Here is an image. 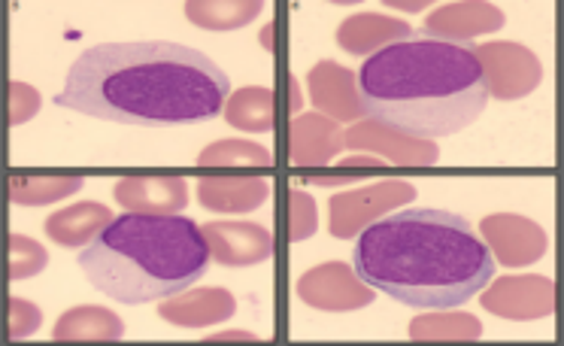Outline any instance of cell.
Returning <instances> with one entry per match:
<instances>
[{
    "instance_id": "obj_6",
    "label": "cell",
    "mask_w": 564,
    "mask_h": 346,
    "mask_svg": "<svg viewBox=\"0 0 564 346\" xmlns=\"http://www.w3.org/2000/svg\"><path fill=\"white\" fill-rule=\"evenodd\" d=\"M477 58L482 64L486 88L489 95L501 100L525 98L528 91L540 86V62L538 55L519 43H486L479 46Z\"/></svg>"
},
{
    "instance_id": "obj_5",
    "label": "cell",
    "mask_w": 564,
    "mask_h": 346,
    "mask_svg": "<svg viewBox=\"0 0 564 346\" xmlns=\"http://www.w3.org/2000/svg\"><path fill=\"white\" fill-rule=\"evenodd\" d=\"M416 198V188L406 183H382V186L356 188L332 198V235L337 240H352L370 223L382 219L386 213L398 210L401 204Z\"/></svg>"
},
{
    "instance_id": "obj_11",
    "label": "cell",
    "mask_w": 564,
    "mask_h": 346,
    "mask_svg": "<svg viewBox=\"0 0 564 346\" xmlns=\"http://www.w3.org/2000/svg\"><path fill=\"white\" fill-rule=\"evenodd\" d=\"M207 237L209 259L228 268H249L273 256V235L258 223H209L200 225Z\"/></svg>"
},
{
    "instance_id": "obj_14",
    "label": "cell",
    "mask_w": 564,
    "mask_h": 346,
    "mask_svg": "<svg viewBox=\"0 0 564 346\" xmlns=\"http://www.w3.org/2000/svg\"><path fill=\"white\" fill-rule=\"evenodd\" d=\"M237 310L231 292L225 289H185L180 295L161 301L159 316L180 328H207L216 322H228Z\"/></svg>"
},
{
    "instance_id": "obj_23",
    "label": "cell",
    "mask_w": 564,
    "mask_h": 346,
    "mask_svg": "<svg viewBox=\"0 0 564 346\" xmlns=\"http://www.w3.org/2000/svg\"><path fill=\"white\" fill-rule=\"evenodd\" d=\"M83 188V176H15L10 183V201L19 207H43L64 201Z\"/></svg>"
},
{
    "instance_id": "obj_13",
    "label": "cell",
    "mask_w": 564,
    "mask_h": 346,
    "mask_svg": "<svg viewBox=\"0 0 564 346\" xmlns=\"http://www.w3.org/2000/svg\"><path fill=\"white\" fill-rule=\"evenodd\" d=\"M112 198L128 207V213L180 216L188 204V186L180 176H124L112 188Z\"/></svg>"
},
{
    "instance_id": "obj_24",
    "label": "cell",
    "mask_w": 564,
    "mask_h": 346,
    "mask_svg": "<svg viewBox=\"0 0 564 346\" xmlns=\"http://www.w3.org/2000/svg\"><path fill=\"white\" fill-rule=\"evenodd\" d=\"M482 325L467 313H431L410 322V337L416 340H465V337H479Z\"/></svg>"
},
{
    "instance_id": "obj_15",
    "label": "cell",
    "mask_w": 564,
    "mask_h": 346,
    "mask_svg": "<svg viewBox=\"0 0 564 346\" xmlns=\"http://www.w3.org/2000/svg\"><path fill=\"white\" fill-rule=\"evenodd\" d=\"M503 28V13L495 3H446L425 19V37L465 43Z\"/></svg>"
},
{
    "instance_id": "obj_18",
    "label": "cell",
    "mask_w": 564,
    "mask_h": 346,
    "mask_svg": "<svg viewBox=\"0 0 564 346\" xmlns=\"http://www.w3.org/2000/svg\"><path fill=\"white\" fill-rule=\"evenodd\" d=\"M110 223V207L95 204V201H83V204H74V207H64V210L52 213L50 219H46V235L58 247L86 249Z\"/></svg>"
},
{
    "instance_id": "obj_31",
    "label": "cell",
    "mask_w": 564,
    "mask_h": 346,
    "mask_svg": "<svg viewBox=\"0 0 564 346\" xmlns=\"http://www.w3.org/2000/svg\"><path fill=\"white\" fill-rule=\"evenodd\" d=\"M219 340H252V334L249 332H221L216 334Z\"/></svg>"
},
{
    "instance_id": "obj_7",
    "label": "cell",
    "mask_w": 564,
    "mask_h": 346,
    "mask_svg": "<svg viewBox=\"0 0 564 346\" xmlns=\"http://www.w3.org/2000/svg\"><path fill=\"white\" fill-rule=\"evenodd\" d=\"M297 295L310 307L344 313V310L370 307L377 292L361 283L349 264H344V261H328V264H319V268H313V271L301 277Z\"/></svg>"
},
{
    "instance_id": "obj_26",
    "label": "cell",
    "mask_w": 564,
    "mask_h": 346,
    "mask_svg": "<svg viewBox=\"0 0 564 346\" xmlns=\"http://www.w3.org/2000/svg\"><path fill=\"white\" fill-rule=\"evenodd\" d=\"M50 264V252L25 235L10 237V280L37 277Z\"/></svg>"
},
{
    "instance_id": "obj_27",
    "label": "cell",
    "mask_w": 564,
    "mask_h": 346,
    "mask_svg": "<svg viewBox=\"0 0 564 346\" xmlns=\"http://www.w3.org/2000/svg\"><path fill=\"white\" fill-rule=\"evenodd\" d=\"M10 337L15 340H25L31 334H37L40 322H43V313H40L37 304H31L25 298H10Z\"/></svg>"
},
{
    "instance_id": "obj_3",
    "label": "cell",
    "mask_w": 564,
    "mask_h": 346,
    "mask_svg": "<svg viewBox=\"0 0 564 346\" xmlns=\"http://www.w3.org/2000/svg\"><path fill=\"white\" fill-rule=\"evenodd\" d=\"M356 86L368 119L431 143L465 131L489 104L477 52L425 34L368 55Z\"/></svg>"
},
{
    "instance_id": "obj_16",
    "label": "cell",
    "mask_w": 564,
    "mask_h": 346,
    "mask_svg": "<svg viewBox=\"0 0 564 346\" xmlns=\"http://www.w3.org/2000/svg\"><path fill=\"white\" fill-rule=\"evenodd\" d=\"M340 149H344V131L328 116L307 112L292 122V161L297 167L328 164Z\"/></svg>"
},
{
    "instance_id": "obj_28",
    "label": "cell",
    "mask_w": 564,
    "mask_h": 346,
    "mask_svg": "<svg viewBox=\"0 0 564 346\" xmlns=\"http://www.w3.org/2000/svg\"><path fill=\"white\" fill-rule=\"evenodd\" d=\"M316 225H319L316 201L310 198L307 192H292V237L307 240L316 235Z\"/></svg>"
},
{
    "instance_id": "obj_1",
    "label": "cell",
    "mask_w": 564,
    "mask_h": 346,
    "mask_svg": "<svg viewBox=\"0 0 564 346\" xmlns=\"http://www.w3.org/2000/svg\"><path fill=\"white\" fill-rule=\"evenodd\" d=\"M231 79L204 52L171 43H100L67 71L55 104L122 125H200L216 119Z\"/></svg>"
},
{
    "instance_id": "obj_8",
    "label": "cell",
    "mask_w": 564,
    "mask_h": 346,
    "mask_svg": "<svg viewBox=\"0 0 564 346\" xmlns=\"http://www.w3.org/2000/svg\"><path fill=\"white\" fill-rule=\"evenodd\" d=\"M482 231V244L489 247V252L498 256L501 264L507 268H525L543 259V252L550 247L546 231L538 223H531L525 216H516V213H495L486 216L479 223Z\"/></svg>"
},
{
    "instance_id": "obj_10",
    "label": "cell",
    "mask_w": 564,
    "mask_h": 346,
    "mask_svg": "<svg viewBox=\"0 0 564 346\" xmlns=\"http://www.w3.org/2000/svg\"><path fill=\"white\" fill-rule=\"evenodd\" d=\"M344 147L358 149V152H377V159L392 161V164H437L441 152L431 140H413L386 128V125L373 122V119H361L352 128L344 131Z\"/></svg>"
},
{
    "instance_id": "obj_17",
    "label": "cell",
    "mask_w": 564,
    "mask_h": 346,
    "mask_svg": "<svg viewBox=\"0 0 564 346\" xmlns=\"http://www.w3.org/2000/svg\"><path fill=\"white\" fill-rule=\"evenodd\" d=\"M406 37H413V28L406 22L377 13L349 15L337 31V43L352 55H373V52L386 50L392 43H401Z\"/></svg>"
},
{
    "instance_id": "obj_25",
    "label": "cell",
    "mask_w": 564,
    "mask_h": 346,
    "mask_svg": "<svg viewBox=\"0 0 564 346\" xmlns=\"http://www.w3.org/2000/svg\"><path fill=\"white\" fill-rule=\"evenodd\" d=\"M197 161L204 167H209V164H221V167H231V164H261V167H270L273 155H270V149L249 143V140H219V143L204 149Z\"/></svg>"
},
{
    "instance_id": "obj_12",
    "label": "cell",
    "mask_w": 564,
    "mask_h": 346,
    "mask_svg": "<svg viewBox=\"0 0 564 346\" xmlns=\"http://www.w3.org/2000/svg\"><path fill=\"white\" fill-rule=\"evenodd\" d=\"M307 88L310 98L319 107L322 116H328L334 122H361L365 107H361V98H358L352 71H346V67L334 62H322L310 71Z\"/></svg>"
},
{
    "instance_id": "obj_32",
    "label": "cell",
    "mask_w": 564,
    "mask_h": 346,
    "mask_svg": "<svg viewBox=\"0 0 564 346\" xmlns=\"http://www.w3.org/2000/svg\"><path fill=\"white\" fill-rule=\"evenodd\" d=\"M389 7H398V10H406V13H419V10L429 7V3H389Z\"/></svg>"
},
{
    "instance_id": "obj_30",
    "label": "cell",
    "mask_w": 564,
    "mask_h": 346,
    "mask_svg": "<svg viewBox=\"0 0 564 346\" xmlns=\"http://www.w3.org/2000/svg\"><path fill=\"white\" fill-rule=\"evenodd\" d=\"M344 164L346 167H356V164H361V167H377L380 159H377V155H370V159H365V155H352V159H346Z\"/></svg>"
},
{
    "instance_id": "obj_29",
    "label": "cell",
    "mask_w": 564,
    "mask_h": 346,
    "mask_svg": "<svg viewBox=\"0 0 564 346\" xmlns=\"http://www.w3.org/2000/svg\"><path fill=\"white\" fill-rule=\"evenodd\" d=\"M40 95L37 88L25 86V83H13L10 86V122L22 125L31 116H37Z\"/></svg>"
},
{
    "instance_id": "obj_4",
    "label": "cell",
    "mask_w": 564,
    "mask_h": 346,
    "mask_svg": "<svg viewBox=\"0 0 564 346\" xmlns=\"http://www.w3.org/2000/svg\"><path fill=\"white\" fill-rule=\"evenodd\" d=\"M79 268L100 295L137 307L195 285L209 268V247L188 216L122 213L79 252Z\"/></svg>"
},
{
    "instance_id": "obj_19",
    "label": "cell",
    "mask_w": 564,
    "mask_h": 346,
    "mask_svg": "<svg viewBox=\"0 0 564 346\" xmlns=\"http://www.w3.org/2000/svg\"><path fill=\"white\" fill-rule=\"evenodd\" d=\"M270 195L264 180H204L197 186V201L207 210L249 213L261 207Z\"/></svg>"
},
{
    "instance_id": "obj_9",
    "label": "cell",
    "mask_w": 564,
    "mask_h": 346,
    "mask_svg": "<svg viewBox=\"0 0 564 346\" xmlns=\"http://www.w3.org/2000/svg\"><path fill=\"white\" fill-rule=\"evenodd\" d=\"M482 307L503 320H543L555 310V285L546 277H503L482 295Z\"/></svg>"
},
{
    "instance_id": "obj_2",
    "label": "cell",
    "mask_w": 564,
    "mask_h": 346,
    "mask_svg": "<svg viewBox=\"0 0 564 346\" xmlns=\"http://www.w3.org/2000/svg\"><path fill=\"white\" fill-rule=\"evenodd\" d=\"M361 283L416 310H455L495 277V259L465 216L406 207L370 223L352 249Z\"/></svg>"
},
{
    "instance_id": "obj_21",
    "label": "cell",
    "mask_w": 564,
    "mask_h": 346,
    "mask_svg": "<svg viewBox=\"0 0 564 346\" xmlns=\"http://www.w3.org/2000/svg\"><path fill=\"white\" fill-rule=\"evenodd\" d=\"M225 119L249 134H268L273 131V91L270 88H240L225 104Z\"/></svg>"
},
{
    "instance_id": "obj_20",
    "label": "cell",
    "mask_w": 564,
    "mask_h": 346,
    "mask_svg": "<svg viewBox=\"0 0 564 346\" xmlns=\"http://www.w3.org/2000/svg\"><path fill=\"white\" fill-rule=\"evenodd\" d=\"M55 340H116L124 334V322L107 307H74L55 322Z\"/></svg>"
},
{
    "instance_id": "obj_22",
    "label": "cell",
    "mask_w": 564,
    "mask_h": 346,
    "mask_svg": "<svg viewBox=\"0 0 564 346\" xmlns=\"http://www.w3.org/2000/svg\"><path fill=\"white\" fill-rule=\"evenodd\" d=\"M264 3L258 0H243V3H207V0H192L185 3V15L188 22H195L197 28H207V31H237V28L249 25L258 13H261Z\"/></svg>"
}]
</instances>
